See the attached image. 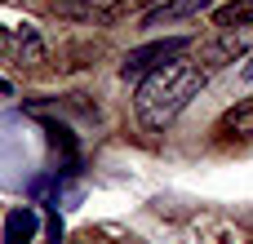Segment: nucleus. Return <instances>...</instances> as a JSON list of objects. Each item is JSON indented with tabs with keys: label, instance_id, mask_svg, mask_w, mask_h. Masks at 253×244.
<instances>
[{
	"label": "nucleus",
	"instance_id": "nucleus-2",
	"mask_svg": "<svg viewBox=\"0 0 253 244\" xmlns=\"http://www.w3.org/2000/svg\"><path fill=\"white\" fill-rule=\"evenodd\" d=\"M0 58L22 62V67H36V62H44V40L27 22L22 27H0Z\"/></svg>",
	"mask_w": 253,
	"mask_h": 244
},
{
	"label": "nucleus",
	"instance_id": "nucleus-6",
	"mask_svg": "<svg viewBox=\"0 0 253 244\" xmlns=\"http://www.w3.org/2000/svg\"><path fill=\"white\" fill-rule=\"evenodd\" d=\"M218 133H222V138H253V98H245L240 107H231V111L222 116Z\"/></svg>",
	"mask_w": 253,
	"mask_h": 244
},
{
	"label": "nucleus",
	"instance_id": "nucleus-8",
	"mask_svg": "<svg viewBox=\"0 0 253 244\" xmlns=\"http://www.w3.org/2000/svg\"><path fill=\"white\" fill-rule=\"evenodd\" d=\"M62 13H76V18H111L120 9V0H53Z\"/></svg>",
	"mask_w": 253,
	"mask_h": 244
},
{
	"label": "nucleus",
	"instance_id": "nucleus-7",
	"mask_svg": "<svg viewBox=\"0 0 253 244\" xmlns=\"http://www.w3.org/2000/svg\"><path fill=\"white\" fill-rule=\"evenodd\" d=\"M253 22V0H231L222 9H213V27L218 31H236V27H249Z\"/></svg>",
	"mask_w": 253,
	"mask_h": 244
},
{
	"label": "nucleus",
	"instance_id": "nucleus-9",
	"mask_svg": "<svg viewBox=\"0 0 253 244\" xmlns=\"http://www.w3.org/2000/svg\"><path fill=\"white\" fill-rule=\"evenodd\" d=\"M222 36H227L222 44H213V49H205V58H209V62H222V58H236V53L245 49V36H236V31H222Z\"/></svg>",
	"mask_w": 253,
	"mask_h": 244
},
{
	"label": "nucleus",
	"instance_id": "nucleus-3",
	"mask_svg": "<svg viewBox=\"0 0 253 244\" xmlns=\"http://www.w3.org/2000/svg\"><path fill=\"white\" fill-rule=\"evenodd\" d=\"M191 40L187 36H173V40H151V44H142V49H129V58H125V76H142V71H156V67H165L169 58H178L182 49H187Z\"/></svg>",
	"mask_w": 253,
	"mask_h": 244
},
{
	"label": "nucleus",
	"instance_id": "nucleus-5",
	"mask_svg": "<svg viewBox=\"0 0 253 244\" xmlns=\"http://www.w3.org/2000/svg\"><path fill=\"white\" fill-rule=\"evenodd\" d=\"M36 231H40V213L31 204H22L4 218V244H36Z\"/></svg>",
	"mask_w": 253,
	"mask_h": 244
},
{
	"label": "nucleus",
	"instance_id": "nucleus-4",
	"mask_svg": "<svg viewBox=\"0 0 253 244\" xmlns=\"http://www.w3.org/2000/svg\"><path fill=\"white\" fill-rule=\"evenodd\" d=\"M218 0H156L147 13H142V27H160V22H182V18H196L205 9H213Z\"/></svg>",
	"mask_w": 253,
	"mask_h": 244
},
{
	"label": "nucleus",
	"instance_id": "nucleus-10",
	"mask_svg": "<svg viewBox=\"0 0 253 244\" xmlns=\"http://www.w3.org/2000/svg\"><path fill=\"white\" fill-rule=\"evenodd\" d=\"M245 80H253V53H249V62H245Z\"/></svg>",
	"mask_w": 253,
	"mask_h": 244
},
{
	"label": "nucleus",
	"instance_id": "nucleus-1",
	"mask_svg": "<svg viewBox=\"0 0 253 244\" xmlns=\"http://www.w3.org/2000/svg\"><path fill=\"white\" fill-rule=\"evenodd\" d=\"M209 71L200 62H182V58H169L165 67L147 71L138 93H133V111L147 129H169L178 120V111L205 89Z\"/></svg>",
	"mask_w": 253,
	"mask_h": 244
}]
</instances>
